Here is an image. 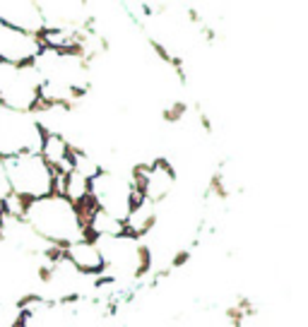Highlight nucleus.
I'll list each match as a JSON object with an SVG mask.
<instances>
[{
	"label": "nucleus",
	"mask_w": 308,
	"mask_h": 327,
	"mask_svg": "<svg viewBox=\"0 0 308 327\" xmlns=\"http://www.w3.org/2000/svg\"><path fill=\"white\" fill-rule=\"evenodd\" d=\"M19 219L34 231V236L58 250H65L68 245L87 238V226L80 219L75 204L55 193L24 202Z\"/></svg>",
	"instance_id": "1"
},
{
	"label": "nucleus",
	"mask_w": 308,
	"mask_h": 327,
	"mask_svg": "<svg viewBox=\"0 0 308 327\" xmlns=\"http://www.w3.org/2000/svg\"><path fill=\"white\" fill-rule=\"evenodd\" d=\"M12 195V190H10V183H7V173H5V164L0 159V209H2V204L5 200Z\"/></svg>",
	"instance_id": "6"
},
{
	"label": "nucleus",
	"mask_w": 308,
	"mask_h": 327,
	"mask_svg": "<svg viewBox=\"0 0 308 327\" xmlns=\"http://www.w3.org/2000/svg\"><path fill=\"white\" fill-rule=\"evenodd\" d=\"M12 195L29 202L55 193V171L44 162L41 154H19L2 159Z\"/></svg>",
	"instance_id": "2"
},
{
	"label": "nucleus",
	"mask_w": 308,
	"mask_h": 327,
	"mask_svg": "<svg viewBox=\"0 0 308 327\" xmlns=\"http://www.w3.org/2000/svg\"><path fill=\"white\" fill-rule=\"evenodd\" d=\"M46 132L37 113L0 106V159L19 154H39Z\"/></svg>",
	"instance_id": "3"
},
{
	"label": "nucleus",
	"mask_w": 308,
	"mask_h": 327,
	"mask_svg": "<svg viewBox=\"0 0 308 327\" xmlns=\"http://www.w3.org/2000/svg\"><path fill=\"white\" fill-rule=\"evenodd\" d=\"M41 41L39 37L24 34L12 29L10 24L0 22V60L12 63V65H32L34 58L41 53Z\"/></svg>",
	"instance_id": "4"
},
{
	"label": "nucleus",
	"mask_w": 308,
	"mask_h": 327,
	"mask_svg": "<svg viewBox=\"0 0 308 327\" xmlns=\"http://www.w3.org/2000/svg\"><path fill=\"white\" fill-rule=\"evenodd\" d=\"M0 22L10 24L12 29L39 37L44 32V17L39 10V2H0Z\"/></svg>",
	"instance_id": "5"
}]
</instances>
